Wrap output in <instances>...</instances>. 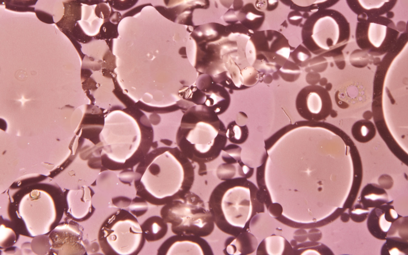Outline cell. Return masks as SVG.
I'll return each instance as SVG.
<instances>
[{
  "label": "cell",
  "mask_w": 408,
  "mask_h": 255,
  "mask_svg": "<svg viewBox=\"0 0 408 255\" xmlns=\"http://www.w3.org/2000/svg\"><path fill=\"white\" fill-rule=\"evenodd\" d=\"M195 167L178 147H160L148 152L137 165L136 195L151 205L163 206L190 191Z\"/></svg>",
  "instance_id": "cell-1"
},
{
  "label": "cell",
  "mask_w": 408,
  "mask_h": 255,
  "mask_svg": "<svg viewBox=\"0 0 408 255\" xmlns=\"http://www.w3.org/2000/svg\"><path fill=\"white\" fill-rule=\"evenodd\" d=\"M208 207L217 227L235 237L246 231L255 215L264 212L259 190L245 178L219 184L210 195Z\"/></svg>",
  "instance_id": "cell-2"
},
{
  "label": "cell",
  "mask_w": 408,
  "mask_h": 255,
  "mask_svg": "<svg viewBox=\"0 0 408 255\" xmlns=\"http://www.w3.org/2000/svg\"><path fill=\"white\" fill-rule=\"evenodd\" d=\"M217 118L210 107L193 106L183 116L177 132L178 147L200 169L202 167L203 172L205 164L216 159L226 143L225 134L219 131Z\"/></svg>",
  "instance_id": "cell-3"
},
{
  "label": "cell",
  "mask_w": 408,
  "mask_h": 255,
  "mask_svg": "<svg viewBox=\"0 0 408 255\" xmlns=\"http://www.w3.org/2000/svg\"><path fill=\"white\" fill-rule=\"evenodd\" d=\"M121 111V131L110 140L104 157V165L113 171L131 170L149 152L153 133L143 114Z\"/></svg>",
  "instance_id": "cell-4"
},
{
  "label": "cell",
  "mask_w": 408,
  "mask_h": 255,
  "mask_svg": "<svg viewBox=\"0 0 408 255\" xmlns=\"http://www.w3.org/2000/svg\"><path fill=\"white\" fill-rule=\"evenodd\" d=\"M160 216L171 224L174 234L193 235L201 237L210 235L214 229L212 216L203 201L190 191L184 196L164 205Z\"/></svg>",
  "instance_id": "cell-5"
},
{
  "label": "cell",
  "mask_w": 408,
  "mask_h": 255,
  "mask_svg": "<svg viewBox=\"0 0 408 255\" xmlns=\"http://www.w3.org/2000/svg\"><path fill=\"white\" fill-rule=\"evenodd\" d=\"M145 241L137 218L124 209L111 215L100 230V242L107 255H137Z\"/></svg>",
  "instance_id": "cell-6"
},
{
  "label": "cell",
  "mask_w": 408,
  "mask_h": 255,
  "mask_svg": "<svg viewBox=\"0 0 408 255\" xmlns=\"http://www.w3.org/2000/svg\"><path fill=\"white\" fill-rule=\"evenodd\" d=\"M306 46L314 54L330 51L346 44L350 37L349 23L339 11L317 10L307 21Z\"/></svg>",
  "instance_id": "cell-7"
},
{
  "label": "cell",
  "mask_w": 408,
  "mask_h": 255,
  "mask_svg": "<svg viewBox=\"0 0 408 255\" xmlns=\"http://www.w3.org/2000/svg\"><path fill=\"white\" fill-rule=\"evenodd\" d=\"M356 39L358 46L370 52H386L395 43L399 32L388 17L376 16L358 17Z\"/></svg>",
  "instance_id": "cell-8"
},
{
  "label": "cell",
  "mask_w": 408,
  "mask_h": 255,
  "mask_svg": "<svg viewBox=\"0 0 408 255\" xmlns=\"http://www.w3.org/2000/svg\"><path fill=\"white\" fill-rule=\"evenodd\" d=\"M296 108L303 119L313 121L327 118L332 109V103L328 91L323 87L311 85L302 88L295 101Z\"/></svg>",
  "instance_id": "cell-9"
},
{
  "label": "cell",
  "mask_w": 408,
  "mask_h": 255,
  "mask_svg": "<svg viewBox=\"0 0 408 255\" xmlns=\"http://www.w3.org/2000/svg\"><path fill=\"white\" fill-rule=\"evenodd\" d=\"M212 250L202 237L175 234L165 240L157 251V255H208Z\"/></svg>",
  "instance_id": "cell-10"
},
{
  "label": "cell",
  "mask_w": 408,
  "mask_h": 255,
  "mask_svg": "<svg viewBox=\"0 0 408 255\" xmlns=\"http://www.w3.org/2000/svg\"><path fill=\"white\" fill-rule=\"evenodd\" d=\"M350 8L358 16H380L390 11L397 0H346Z\"/></svg>",
  "instance_id": "cell-11"
},
{
  "label": "cell",
  "mask_w": 408,
  "mask_h": 255,
  "mask_svg": "<svg viewBox=\"0 0 408 255\" xmlns=\"http://www.w3.org/2000/svg\"><path fill=\"white\" fill-rule=\"evenodd\" d=\"M141 227L143 236L148 242L161 240L168 231L167 223L158 216L148 217L141 224Z\"/></svg>",
  "instance_id": "cell-12"
},
{
  "label": "cell",
  "mask_w": 408,
  "mask_h": 255,
  "mask_svg": "<svg viewBox=\"0 0 408 255\" xmlns=\"http://www.w3.org/2000/svg\"><path fill=\"white\" fill-rule=\"evenodd\" d=\"M93 6L82 4L81 18L78 21L84 33L92 38L99 33L104 20L96 15Z\"/></svg>",
  "instance_id": "cell-13"
},
{
  "label": "cell",
  "mask_w": 408,
  "mask_h": 255,
  "mask_svg": "<svg viewBox=\"0 0 408 255\" xmlns=\"http://www.w3.org/2000/svg\"><path fill=\"white\" fill-rule=\"evenodd\" d=\"M64 14L56 25L63 32H70L75 24L81 18L82 5L76 0H69L63 2Z\"/></svg>",
  "instance_id": "cell-14"
},
{
  "label": "cell",
  "mask_w": 408,
  "mask_h": 255,
  "mask_svg": "<svg viewBox=\"0 0 408 255\" xmlns=\"http://www.w3.org/2000/svg\"><path fill=\"white\" fill-rule=\"evenodd\" d=\"M229 243L226 251L229 254L239 255L250 254L254 252L257 247V241L253 235L244 232Z\"/></svg>",
  "instance_id": "cell-15"
},
{
  "label": "cell",
  "mask_w": 408,
  "mask_h": 255,
  "mask_svg": "<svg viewBox=\"0 0 408 255\" xmlns=\"http://www.w3.org/2000/svg\"><path fill=\"white\" fill-rule=\"evenodd\" d=\"M288 242L282 237L271 236L265 239L260 244L257 253L268 255L285 254L288 251Z\"/></svg>",
  "instance_id": "cell-16"
},
{
  "label": "cell",
  "mask_w": 408,
  "mask_h": 255,
  "mask_svg": "<svg viewBox=\"0 0 408 255\" xmlns=\"http://www.w3.org/2000/svg\"><path fill=\"white\" fill-rule=\"evenodd\" d=\"M123 18L119 11H112L110 16L104 19L99 33L94 37L96 39L116 38L118 35V26Z\"/></svg>",
  "instance_id": "cell-17"
},
{
  "label": "cell",
  "mask_w": 408,
  "mask_h": 255,
  "mask_svg": "<svg viewBox=\"0 0 408 255\" xmlns=\"http://www.w3.org/2000/svg\"><path fill=\"white\" fill-rule=\"evenodd\" d=\"M376 128L370 121L362 120L356 122L351 128L352 134L359 142H367L372 139L376 134Z\"/></svg>",
  "instance_id": "cell-18"
},
{
  "label": "cell",
  "mask_w": 408,
  "mask_h": 255,
  "mask_svg": "<svg viewBox=\"0 0 408 255\" xmlns=\"http://www.w3.org/2000/svg\"><path fill=\"white\" fill-rule=\"evenodd\" d=\"M38 0H0V4H4L6 9L15 11L35 12V5Z\"/></svg>",
  "instance_id": "cell-19"
},
{
  "label": "cell",
  "mask_w": 408,
  "mask_h": 255,
  "mask_svg": "<svg viewBox=\"0 0 408 255\" xmlns=\"http://www.w3.org/2000/svg\"><path fill=\"white\" fill-rule=\"evenodd\" d=\"M139 0H106L108 4L117 11H125L134 7Z\"/></svg>",
  "instance_id": "cell-20"
},
{
  "label": "cell",
  "mask_w": 408,
  "mask_h": 255,
  "mask_svg": "<svg viewBox=\"0 0 408 255\" xmlns=\"http://www.w3.org/2000/svg\"><path fill=\"white\" fill-rule=\"evenodd\" d=\"M228 130L226 135L232 142L241 143L243 142L247 138L246 134L243 133L241 128L238 126H236Z\"/></svg>",
  "instance_id": "cell-21"
},
{
  "label": "cell",
  "mask_w": 408,
  "mask_h": 255,
  "mask_svg": "<svg viewBox=\"0 0 408 255\" xmlns=\"http://www.w3.org/2000/svg\"><path fill=\"white\" fill-rule=\"evenodd\" d=\"M113 10V8L106 1L100 3L95 7L96 15L104 20L110 16Z\"/></svg>",
  "instance_id": "cell-22"
},
{
  "label": "cell",
  "mask_w": 408,
  "mask_h": 255,
  "mask_svg": "<svg viewBox=\"0 0 408 255\" xmlns=\"http://www.w3.org/2000/svg\"><path fill=\"white\" fill-rule=\"evenodd\" d=\"M35 12L36 16L40 21L48 24H51L54 22L53 17L49 14L39 10H35Z\"/></svg>",
  "instance_id": "cell-23"
},
{
  "label": "cell",
  "mask_w": 408,
  "mask_h": 255,
  "mask_svg": "<svg viewBox=\"0 0 408 255\" xmlns=\"http://www.w3.org/2000/svg\"><path fill=\"white\" fill-rule=\"evenodd\" d=\"M78 2L84 5L93 6L104 2L103 0H76Z\"/></svg>",
  "instance_id": "cell-24"
}]
</instances>
